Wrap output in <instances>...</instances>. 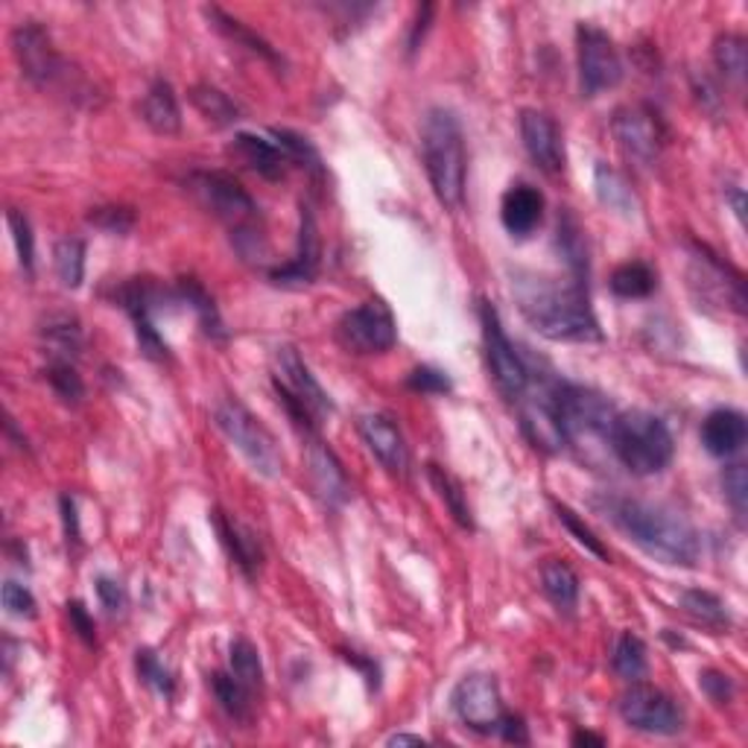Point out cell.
Segmentation results:
<instances>
[{
  "label": "cell",
  "mask_w": 748,
  "mask_h": 748,
  "mask_svg": "<svg viewBox=\"0 0 748 748\" xmlns=\"http://www.w3.org/2000/svg\"><path fill=\"white\" fill-rule=\"evenodd\" d=\"M512 296L520 316L552 343H600L602 328L588 298V284L556 281L535 272L512 275Z\"/></svg>",
  "instance_id": "obj_1"
},
{
  "label": "cell",
  "mask_w": 748,
  "mask_h": 748,
  "mask_svg": "<svg viewBox=\"0 0 748 748\" xmlns=\"http://www.w3.org/2000/svg\"><path fill=\"white\" fill-rule=\"evenodd\" d=\"M605 515L620 533L629 535L646 556L659 559L661 565L693 568L699 561V533L678 512L632 497H609Z\"/></svg>",
  "instance_id": "obj_2"
},
{
  "label": "cell",
  "mask_w": 748,
  "mask_h": 748,
  "mask_svg": "<svg viewBox=\"0 0 748 748\" xmlns=\"http://www.w3.org/2000/svg\"><path fill=\"white\" fill-rule=\"evenodd\" d=\"M421 158L428 170L430 188L447 211H460L465 202L468 179V152L465 135L451 108H430L421 126Z\"/></svg>",
  "instance_id": "obj_3"
},
{
  "label": "cell",
  "mask_w": 748,
  "mask_h": 748,
  "mask_svg": "<svg viewBox=\"0 0 748 748\" xmlns=\"http://www.w3.org/2000/svg\"><path fill=\"white\" fill-rule=\"evenodd\" d=\"M185 185L197 197L199 206L229 225L240 255L252 257L255 252H261V238H264L261 214H257L261 208L234 176L222 173V170H193Z\"/></svg>",
  "instance_id": "obj_4"
},
{
  "label": "cell",
  "mask_w": 748,
  "mask_h": 748,
  "mask_svg": "<svg viewBox=\"0 0 748 748\" xmlns=\"http://www.w3.org/2000/svg\"><path fill=\"white\" fill-rule=\"evenodd\" d=\"M609 451L634 477H652L673 462L675 439L664 419L646 410L617 412L609 433Z\"/></svg>",
  "instance_id": "obj_5"
},
{
  "label": "cell",
  "mask_w": 748,
  "mask_h": 748,
  "mask_svg": "<svg viewBox=\"0 0 748 748\" xmlns=\"http://www.w3.org/2000/svg\"><path fill=\"white\" fill-rule=\"evenodd\" d=\"M272 387L287 419L296 424L307 439L316 436L322 419L334 412L328 392L313 378L310 366L293 346H278L272 357Z\"/></svg>",
  "instance_id": "obj_6"
},
{
  "label": "cell",
  "mask_w": 748,
  "mask_h": 748,
  "mask_svg": "<svg viewBox=\"0 0 748 748\" xmlns=\"http://www.w3.org/2000/svg\"><path fill=\"white\" fill-rule=\"evenodd\" d=\"M552 401H556V412H559L568 444L582 447V451L597 447V444L609 447L611 424L617 419V410L609 398L600 396L597 389L559 380V383H552Z\"/></svg>",
  "instance_id": "obj_7"
},
{
  "label": "cell",
  "mask_w": 748,
  "mask_h": 748,
  "mask_svg": "<svg viewBox=\"0 0 748 748\" xmlns=\"http://www.w3.org/2000/svg\"><path fill=\"white\" fill-rule=\"evenodd\" d=\"M214 421L217 428L225 433V439L246 456L249 465H252L257 474H264V477H278L281 471H284V460H281L275 436H272L270 430H266L243 403L234 401V398H222V401L217 403Z\"/></svg>",
  "instance_id": "obj_8"
},
{
  "label": "cell",
  "mask_w": 748,
  "mask_h": 748,
  "mask_svg": "<svg viewBox=\"0 0 748 748\" xmlns=\"http://www.w3.org/2000/svg\"><path fill=\"white\" fill-rule=\"evenodd\" d=\"M176 298H179L176 289H165L152 278H129L117 287L115 302L129 313L135 325V339L147 360H170V346L156 328V313L165 307V302H176Z\"/></svg>",
  "instance_id": "obj_9"
},
{
  "label": "cell",
  "mask_w": 748,
  "mask_h": 748,
  "mask_svg": "<svg viewBox=\"0 0 748 748\" xmlns=\"http://www.w3.org/2000/svg\"><path fill=\"white\" fill-rule=\"evenodd\" d=\"M480 325H483L485 362H488V371H492L494 387L506 401L518 403V398L527 392L529 380H533L527 362L515 351L512 339L503 330L501 316L488 302H480Z\"/></svg>",
  "instance_id": "obj_10"
},
{
  "label": "cell",
  "mask_w": 748,
  "mask_h": 748,
  "mask_svg": "<svg viewBox=\"0 0 748 748\" xmlns=\"http://www.w3.org/2000/svg\"><path fill=\"white\" fill-rule=\"evenodd\" d=\"M12 53L21 74L39 88H56L71 80V67L59 56L53 39L39 21H24L12 30Z\"/></svg>",
  "instance_id": "obj_11"
},
{
  "label": "cell",
  "mask_w": 748,
  "mask_h": 748,
  "mask_svg": "<svg viewBox=\"0 0 748 748\" xmlns=\"http://www.w3.org/2000/svg\"><path fill=\"white\" fill-rule=\"evenodd\" d=\"M611 133H614L617 147L623 149V156L641 167L655 165L661 149L666 147L664 120L655 108L643 106V103L617 108L611 117Z\"/></svg>",
  "instance_id": "obj_12"
},
{
  "label": "cell",
  "mask_w": 748,
  "mask_h": 748,
  "mask_svg": "<svg viewBox=\"0 0 748 748\" xmlns=\"http://www.w3.org/2000/svg\"><path fill=\"white\" fill-rule=\"evenodd\" d=\"M337 339L354 354H383L398 343L396 316L387 302L369 298L360 307L343 313L337 322Z\"/></svg>",
  "instance_id": "obj_13"
},
{
  "label": "cell",
  "mask_w": 748,
  "mask_h": 748,
  "mask_svg": "<svg viewBox=\"0 0 748 748\" xmlns=\"http://www.w3.org/2000/svg\"><path fill=\"white\" fill-rule=\"evenodd\" d=\"M620 716L629 728L652 737H673L684 728V716L670 693L652 684L634 682L620 696Z\"/></svg>",
  "instance_id": "obj_14"
},
{
  "label": "cell",
  "mask_w": 748,
  "mask_h": 748,
  "mask_svg": "<svg viewBox=\"0 0 748 748\" xmlns=\"http://www.w3.org/2000/svg\"><path fill=\"white\" fill-rule=\"evenodd\" d=\"M576 56H579V88L584 97L617 88L623 80V59L617 53L609 33L600 27L582 24L576 30Z\"/></svg>",
  "instance_id": "obj_15"
},
{
  "label": "cell",
  "mask_w": 748,
  "mask_h": 748,
  "mask_svg": "<svg viewBox=\"0 0 748 748\" xmlns=\"http://www.w3.org/2000/svg\"><path fill=\"white\" fill-rule=\"evenodd\" d=\"M453 714L465 728L477 734H497L503 710L501 687L492 675H465L451 693Z\"/></svg>",
  "instance_id": "obj_16"
},
{
  "label": "cell",
  "mask_w": 748,
  "mask_h": 748,
  "mask_svg": "<svg viewBox=\"0 0 748 748\" xmlns=\"http://www.w3.org/2000/svg\"><path fill=\"white\" fill-rule=\"evenodd\" d=\"M518 415L520 430H524V436L529 439L535 451L559 453L561 447H568L559 412H556V401H552V383L550 387L533 389V380H529L527 392L518 398Z\"/></svg>",
  "instance_id": "obj_17"
},
{
  "label": "cell",
  "mask_w": 748,
  "mask_h": 748,
  "mask_svg": "<svg viewBox=\"0 0 748 748\" xmlns=\"http://www.w3.org/2000/svg\"><path fill=\"white\" fill-rule=\"evenodd\" d=\"M520 138L527 147L529 158L544 173H561L565 170V140H561L559 124L547 112L524 108L520 112Z\"/></svg>",
  "instance_id": "obj_18"
},
{
  "label": "cell",
  "mask_w": 748,
  "mask_h": 748,
  "mask_svg": "<svg viewBox=\"0 0 748 748\" xmlns=\"http://www.w3.org/2000/svg\"><path fill=\"white\" fill-rule=\"evenodd\" d=\"M362 442L369 447V453L392 474V477H407L410 474V451L403 442V433L396 421L380 412H369L357 421Z\"/></svg>",
  "instance_id": "obj_19"
},
{
  "label": "cell",
  "mask_w": 748,
  "mask_h": 748,
  "mask_svg": "<svg viewBox=\"0 0 748 748\" xmlns=\"http://www.w3.org/2000/svg\"><path fill=\"white\" fill-rule=\"evenodd\" d=\"M305 465L307 477H310L313 485V494H316L328 509H339V506L351 497V483H348L343 462L337 460V453L330 451L328 444L322 442L319 436H310V442H307Z\"/></svg>",
  "instance_id": "obj_20"
},
{
  "label": "cell",
  "mask_w": 748,
  "mask_h": 748,
  "mask_svg": "<svg viewBox=\"0 0 748 748\" xmlns=\"http://www.w3.org/2000/svg\"><path fill=\"white\" fill-rule=\"evenodd\" d=\"M322 264V240H319V225H316V214L313 208L302 202V222H298V246L293 261H287L284 266L270 272V278L275 284H284V287H305L313 284L316 275H319Z\"/></svg>",
  "instance_id": "obj_21"
},
{
  "label": "cell",
  "mask_w": 748,
  "mask_h": 748,
  "mask_svg": "<svg viewBox=\"0 0 748 748\" xmlns=\"http://www.w3.org/2000/svg\"><path fill=\"white\" fill-rule=\"evenodd\" d=\"M229 158H234L238 165H243L266 181H281L293 167L275 140L257 138V135L249 133L234 135V140L229 144Z\"/></svg>",
  "instance_id": "obj_22"
},
{
  "label": "cell",
  "mask_w": 748,
  "mask_h": 748,
  "mask_svg": "<svg viewBox=\"0 0 748 748\" xmlns=\"http://www.w3.org/2000/svg\"><path fill=\"white\" fill-rule=\"evenodd\" d=\"M214 520V529L220 535V544L229 552V559L234 561L240 568V573L246 576V579H255L261 565H264V547H261V538L249 527H243L240 520L229 518L225 512L214 509L211 515Z\"/></svg>",
  "instance_id": "obj_23"
},
{
  "label": "cell",
  "mask_w": 748,
  "mask_h": 748,
  "mask_svg": "<svg viewBox=\"0 0 748 748\" xmlns=\"http://www.w3.org/2000/svg\"><path fill=\"white\" fill-rule=\"evenodd\" d=\"M748 439V421L740 410H714L702 421V444L710 456L728 460L742 451Z\"/></svg>",
  "instance_id": "obj_24"
},
{
  "label": "cell",
  "mask_w": 748,
  "mask_h": 748,
  "mask_svg": "<svg viewBox=\"0 0 748 748\" xmlns=\"http://www.w3.org/2000/svg\"><path fill=\"white\" fill-rule=\"evenodd\" d=\"M544 217V197L541 190L533 185H512L503 193L501 202V220L503 229L515 234V238H527L541 225Z\"/></svg>",
  "instance_id": "obj_25"
},
{
  "label": "cell",
  "mask_w": 748,
  "mask_h": 748,
  "mask_svg": "<svg viewBox=\"0 0 748 748\" xmlns=\"http://www.w3.org/2000/svg\"><path fill=\"white\" fill-rule=\"evenodd\" d=\"M140 120L156 135L181 133V108L173 85L167 80H156L140 99Z\"/></svg>",
  "instance_id": "obj_26"
},
{
  "label": "cell",
  "mask_w": 748,
  "mask_h": 748,
  "mask_svg": "<svg viewBox=\"0 0 748 748\" xmlns=\"http://www.w3.org/2000/svg\"><path fill=\"white\" fill-rule=\"evenodd\" d=\"M42 346L50 362H76L83 354V325L76 316L56 313L42 325Z\"/></svg>",
  "instance_id": "obj_27"
},
{
  "label": "cell",
  "mask_w": 748,
  "mask_h": 748,
  "mask_svg": "<svg viewBox=\"0 0 748 748\" xmlns=\"http://www.w3.org/2000/svg\"><path fill=\"white\" fill-rule=\"evenodd\" d=\"M556 246H559L561 257L568 270L573 272V281L588 284V246H584L582 225L570 211L559 214V229H556Z\"/></svg>",
  "instance_id": "obj_28"
},
{
  "label": "cell",
  "mask_w": 748,
  "mask_h": 748,
  "mask_svg": "<svg viewBox=\"0 0 748 748\" xmlns=\"http://www.w3.org/2000/svg\"><path fill=\"white\" fill-rule=\"evenodd\" d=\"M206 15H208V21L214 24L217 33L225 35L229 42H234V44H238V48H246L249 53H252V56H261V59H264V62H272V65H281V56H278V53H275V50L270 48V42H264L261 35L252 33V30H249L246 24H240L238 18L225 15V12H222L220 7H208Z\"/></svg>",
  "instance_id": "obj_29"
},
{
  "label": "cell",
  "mask_w": 748,
  "mask_h": 748,
  "mask_svg": "<svg viewBox=\"0 0 748 748\" xmlns=\"http://www.w3.org/2000/svg\"><path fill=\"white\" fill-rule=\"evenodd\" d=\"M211 691H214L217 702L234 723H249L252 719V707H255V693L249 691L246 684L240 682L238 675L231 673H214L211 675Z\"/></svg>",
  "instance_id": "obj_30"
},
{
  "label": "cell",
  "mask_w": 748,
  "mask_h": 748,
  "mask_svg": "<svg viewBox=\"0 0 748 748\" xmlns=\"http://www.w3.org/2000/svg\"><path fill=\"white\" fill-rule=\"evenodd\" d=\"M541 588L547 593V600L559 611H565V614H570L576 609V602H579V576L565 561L552 559L544 565Z\"/></svg>",
  "instance_id": "obj_31"
},
{
  "label": "cell",
  "mask_w": 748,
  "mask_h": 748,
  "mask_svg": "<svg viewBox=\"0 0 748 748\" xmlns=\"http://www.w3.org/2000/svg\"><path fill=\"white\" fill-rule=\"evenodd\" d=\"M682 609L696 620L699 625L710 629V632H728L731 629V611L716 593L702 591V588H691L682 593Z\"/></svg>",
  "instance_id": "obj_32"
},
{
  "label": "cell",
  "mask_w": 748,
  "mask_h": 748,
  "mask_svg": "<svg viewBox=\"0 0 748 748\" xmlns=\"http://www.w3.org/2000/svg\"><path fill=\"white\" fill-rule=\"evenodd\" d=\"M176 293H179L181 305L193 307V313L199 316V325H202V330H206L208 337L225 339V325H222L214 298L208 296V289L202 287L197 278H179Z\"/></svg>",
  "instance_id": "obj_33"
},
{
  "label": "cell",
  "mask_w": 748,
  "mask_h": 748,
  "mask_svg": "<svg viewBox=\"0 0 748 748\" xmlns=\"http://www.w3.org/2000/svg\"><path fill=\"white\" fill-rule=\"evenodd\" d=\"M190 103L197 106V112L206 117L208 124L214 126H234L240 120V108L238 103L225 94V91L214 88V85L199 83L190 88Z\"/></svg>",
  "instance_id": "obj_34"
},
{
  "label": "cell",
  "mask_w": 748,
  "mask_h": 748,
  "mask_svg": "<svg viewBox=\"0 0 748 748\" xmlns=\"http://www.w3.org/2000/svg\"><path fill=\"white\" fill-rule=\"evenodd\" d=\"M611 293L620 298H646L655 293L659 287V275L652 270L650 264H643V261H629V264L617 266L611 272Z\"/></svg>",
  "instance_id": "obj_35"
},
{
  "label": "cell",
  "mask_w": 748,
  "mask_h": 748,
  "mask_svg": "<svg viewBox=\"0 0 748 748\" xmlns=\"http://www.w3.org/2000/svg\"><path fill=\"white\" fill-rule=\"evenodd\" d=\"M593 188H597V197L605 208L617 211L623 217L638 214V199H634L632 188L623 176L611 170L609 165H597V179H593Z\"/></svg>",
  "instance_id": "obj_36"
},
{
  "label": "cell",
  "mask_w": 748,
  "mask_h": 748,
  "mask_svg": "<svg viewBox=\"0 0 748 748\" xmlns=\"http://www.w3.org/2000/svg\"><path fill=\"white\" fill-rule=\"evenodd\" d=\"M428 477L430 483H433V488H436V494L442 497V503L447 506V512H451V518L460 524L462 529H474V515H471V506H468V497H465V492H462V483L453 474H447V471L442 468V465H428Z\"/></svg>",
  "instance_id": "obj_37"
},
{
  "label": "cell",
  "mask_w": 748,
  "mask_h": 748,
  "mask_svg": "<svg viewBox=\"0 0 748 748\" xmlns=\"http://www.w3.org/2000/svg\"><path fill=\"white\" fill-rule=\"evenodd\" d=\"M714 62L716 67L723 71L725 80L742 85L748 74V44L742 35L737 33H723L716 35L714 42Z\"/></svg>",
  "instance_id": "obj_38"
},
{
  "label": "cell",
  "mask_w": 748,
  "mask_h": 748,
  "mask_svg": "<svg viewBox=\"0 0 748 748\" xmlns=\"http://www.w3.org/2000/svg\"><path fill=\"white\" fill-rule=\"evenodd\" d=\"M272 140L278 144V149L287 156V161L293 167H302L313 176H325V167H322L319 149L313 147L305 135L293 133V129H272Z\"/></svg>",
  "instance_id": "obj_39"
},
{
  "label": "cell",
  "mask_w": 748,
  "mask_h": 748,
  "mask_svg": "<svg viewBox=\"0 0 748 748\" xmlns=\"http://www.w3.org/2000/svg\"><path fill=\"white\" fill-rule=\"evenodd\" d=\"M617 675L625 682H641L646 675V643L632 632H623L614 643V655H611Z\"/></svg>",
  "instance_id": "obj_40"
},
{
  "label": "cell",
  "mask_w": 748,
  "mask_h": 748,
  "mask_svg": "<svg viewBox=\"0 0 748 748\" xmlns=\"http://www.w3.org/2000/svg\"><path fill=\"white\" fill-rule=\"evenodd\" d=\"M229 666L231 673L238 675L240 682L246 684L252 693H257L264 687V664H261V655H257L255 643L246 641V638H234V641H231Z\"/></svg>",
  "instance_id": "obj_41"
},
{
  "label": "cell",
  "mask_w": 748,
  "mask_h": 748,
  "mask_svg": "<svg viewBox=\"0 0 748 748\" xmlns=\"http://www.w3.org/2000/svg\"><path fill=\"white\" fill-rule=\"evenodd\" d=\"M53 266L67 289H76L85 278V243L80 238H62L53 249Z\"/></svg>",
  "instance_id": "obj_42"
},
{
  "label": "cell",
  "mask_w": 748,
  "mask_h": 748,
  "mask_svg": "<svg viewBox=\"0 0 748 748\" xmlns=\"http://www.w3.org/2000/svg\"><path fill=\"white\" fill-rule=\"evenodd\" d=\"M550 506H552V512H556V518H559V524H565V529H568V533L573 535L576 541L582 544L584 550L593 552V556H597V559H600V561H609L611 559L609 550H605V544H602L600 538L593 535V529L588 527V524H584V520L579 518V515H576V512L570 509V506H565V503H559V501H550Z\"/></svg>",
  "instance_id": "obj_43"
},
{
  "label": "cell",
  "mask_w": 748,
  "mask_h": 748,
  "mask_svg": "<svg viewBox=\"0 0 748 748\" xmlns=\"http://www.w3.org/2000/svg\"><path fill=\"white\" fill-rule=\"evenodd\" d=\"M44 378H48L50 389H53L67 407H76V403L83 401L85 387L83 378L76 375L74 362H50L48 369H44Z\"/></svg>",
  "instance_id": "obj_44"
},
{
  "label": "cell",
  "mask_w": 748,
  "mask_h": 748,
  "mask_svg": "<svg viewBox=\"0 0 748 748\" xmlns=\"http://www.w3.org/2000/svg\"><path fill=\"white\" fill-rule=\"evenodd\" d=\"M135 666H138L140 682L147 684V687H152V691L161 693L165 699H170V696H173L176 678H173V673H170V670L161 664V659H158L156 652L138 650V655H135Z\"/></svg>",
  "instance_id": "obj_45"
},
{
  "label": "cell",
  "mask_w": 748,
  "mask_h": 748,
  "mask_svg": "<svg viewBox=\"0 0 748 748\" xmlns=\"http://www.w3.org/2000/svg\"><path fill=\"white\" fill-rule=\"evenodd\" d=\"M7 222H9V231H12V240H15L18 261H21L24 272H30V275H33L35 240H33V229H30V220H27V214H21L18 208H9Z\"/></svg>",
  "instance_id": "obj_46"
},
{
  "label": "cell",
  "mask_w": 748,
  "mask_h": 748,
  "mask_svg": "<svg viewBox=\"0 0 748 748\" xmlns=\"http://www.w3.org/2000/svg\"><path fill=\"white\" fill-rule=\"evenodd\" d=\"M88 222L108 234H129L135 229V211L124 206H103L91 211Z\"/></svg>",
  "instance_id": "obj_47"
},
{
  "label": "cell",
  "mask_w": 748,
  "mask_h": 748,
  "mask_svg": "<svg viewBox=\"0 0 748 748\" xmlns=\"http://www.w3.org/2000/svg\"><path fill=\"white\" fill-rule=\"evenodd\" d=\"M407 387H410L412 392H421V396H444V392H451V378L439 369L419 366V369L410 371Z\"/></svg>",
  "instance_id": "obj_48"
},
{
  "label": "cell",
  "mask_w": 748,
  "mask_h": 748,
  "mask_svg": "<svg viewBox=\"0 0 748 748\" xmlns=\"http://www.w3.org/2000/svg\"><path fill=\"white\" fill-rule=\"evenodd\" d=\"M3 609L12 617H21V620H33L39 614V605H35V597L27 591L24 584H18L15 579H7L3 582Z\"/></svg>",
  "instance_id": "obj_49"
},
{
  "label": "cell",
  "mask_w": 748,
  "mask_h": 748,
  "mask_svg": "<svg viewBox=\"0 0 748 748\" xmlns=\"http://www.w3.org/2000/svg\"><path fill=\"white\" fill-rule=\"evenodd\" d=\"M723 488H725V497H728V503L734 506V512L737 515H746V506H748V471L746 465H731V468H725L723 474Z\"/></svg>",
  "instance_id": "obj_50"
},
{
  "label": "cell",
  "mask_w": 748,
  "mask_h": 748,
  "mask_svg": "<svg viewBox=\"0 0 748 748\" xmlns=\"http://www.w3.org/2000/svg\"><path fill=\"white\" fill-rule=\"evenodd\" d=\"M699 687L714 705H728V702L734 699L731 675L719 673V670H705V673H699Z\"/></svg>",
  "instance_id": "obj_51"
},
{
  "label": "cell",
  "mask_w": 748,
  "mask_h": 748,
  "mask_svg": "<svg viewBox=\"0 0 748 748\" xmlns=\"http://www.w3.org/2000/svg\"><path fill=\"white\" fill-rule=\"evenodd\" d=\"M94 588H97V597H99V605L108 611V614H124L126 602H129V597H126V588L117 579H112V576H97V582H94Z\"/></svg>",
  "instance_id": "obj_52"
},
{
  "label": "cell",
  "mask_w": 748,
  "mask_h": 748,
  "mask_svg": "<svg viewBox=\"0 0 748 748\" xmlns=\"http://www.w3.org/2000/svg\"><path fill=\"white\" fill-rule=\"evenodd\" d=\"M65 609H67V620H71V629L76 632V638H80L83 643H88V646H97V625H94V617L88 614V609H85L83 602L71 600Z\"/></svg>",
  "instance_id": "obj_53"
},
{
  "label": "cell",
  "mask_w": 748,
  "mask_h": 748,
  "mask_svg": "<svg viewBox=\"0 0 748 748\" xmlns=\"http://www.w3.org/2000/svg\"><path fill=\"white\" fill-rule=\"evenodd\" d=\"M59 512H62V527H65L67 544L83 541V529H80V512H76V501L71 494L59 497Z\"/></svg>",
  "instance_id": "obj_54"
},
{
  "label": "cell",
  "mask_w": 748,
  "mask_h": 748,
  "mask_svg": "<svg viewBox=\"0 0 748 748\" xmlns=\"http://www.w3.org/2000/svg\"><path fill=\"white\" fill-rule=\"evenodd\" d=\"M497 734H501L506 742H515V746H527L529 742V731L524 719L515 714H503L501 725H497Z\"/></svg>",
  "instance_id": "obj_55"
},
{
  "label": "cell",
  "mask_w": 748,
  "mask_h": 748,
  "mask_svg": "<svg viewBox=\"0 0 748 748\" xmlns=\"http://www.w3.org/2000/svg\"><path fill=\"white\" fill-rule=\"evenodd\" d=\"M430 21H433V3H424V7H419L415 21H412V27H410V39H407L410 53H415V50L421 48V42H424V35H428V30H430Z\"/></svg>",
  "instance_id": "obj_56"
},
{
  "label": "cell",
  "mask_w": 748,
  "mask_h": 748,
  "mask_svg": "<svg viewBox=\"0 0 748 748\" xmlns=\"http://www.w3.org/2000/svg\"><path fill=\"white\" fill-rule=\"evenodd\" d=\"M346 661L348 664H354L357 666V670H360L362 675H366V682H369V687H378V664H375V661H369V659H360V655H357V652H346Z\"/></svg>",
  "instance_id": "obj_57"
},
{
  "label": "cell",
  "mask_w": 748,
  "mask_h": 748,
  "mask_svg": "<svg viewBox=\"0 0 748 748\" xmlns=\"http://www.w3.org/2000/svg\"><path fill=\"white\" fill-rule=\"evenodd\" d=\"M728 197H731V206H734V214H737V220L746 222V197H742V188H737V185H734V188L728 190Z\"/></svg>",
  "instance_id": "obj_58"
},
{
  "label": "cell",
  "mask_w": 748,
  "mask_h": 748,
  "mask_svg": "<svg viewBox=\"0 0 748 748\" xmlns=\"http://www.w3.org/2000/svg\"><path fill=\"white\" fill-rule=\"evenodd\" d=\"M573 746L602 748V746H605V737H600V734H591V731H576L573 734Z\"/></svg>",
  "instance_id": "obj_59"
},
{
  "label": "cell",
  "mask_w": 748,
  "mask_h": 748,
  "mask_svg": "<svg viewBox=\"0 0 748 748\" xmlns=\"http://www.w3.org/2000/svg\"><path fill=\"white\" fill-rule=\"evenodd\" d=\"M424 737L419 734H396V737H389L387 746H424Z\"/></svg>",
  "instance_id": "obj_60"
}]
</instances>
